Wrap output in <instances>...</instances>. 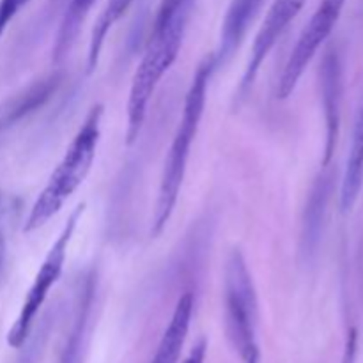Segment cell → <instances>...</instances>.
Segmentation results:
<instances>
[{
  "label": "cell",
  "instance_id": "cell-23",
  "mask_svg": "<svg viewBox=\"0 0 363 363\" xmlns=\"http://www.w3.org/2000/svg\"><path fill=\"white\" fill-rule=\"evenodd\" d=\"M126 2H128V6H131V4H133L135 0H126Z\"/></svg>",
  "mask_w": 363,
  "mask_h": 363
},
{
  "label": "cell",
  "instance_id": "cell-9",
  "mask_svg": "<svg viewBox=\"0 0 363 363\" xmlns=\"http://www.w3.org/2000/svg\"><path fill=\"white\" fill-rule=\"evenodd\" d=\"M262 4H264V0H230L229 9H227L222 23L218 52L215 53L216 67L225 64L234 55V52L240 48L252 21L261 11Z\"/></svg>",
  "mask_w": 363,
  "mask_h": 363
},
{
  "label": "cell",
  "instance_id": "cell-3",
  "mask_svg": "<svg viewBox=\"0 0 363 363\" xmlns=\"http://www.w3.org/2000/svg\"><path fill=\"white\" fill-rule=\"evenodd\" d=\"M101 105H96L87 113L84 124L71 140L69 147L66 149L62 160L50 176L46 186L32 204L30 213L25 220V233H32L45 225L50 218H53L91 172L96 149L99 144V135H101Z\"/></svg>",
  "mask_w": 363,
  "mask_h": 363
},
{
  "label": "cell",
  "instance_id": "cell-14",
  "mask_svg": "<svg viewBox=\"0 0 363 363\" xmlns=\"http://www.w3.org/2000/svg\"><path fill=\"white\" fill-rule=\"evenodd\" d=\"M92 6H94V0H71L69 2L66 14L60 21L55 46H53V60L55 62H60L71 52L78 38V32L82 28V23L85 21Z\"/></svg>",
  "mask_w": 363,
  "mask_h": 363
},
{
  "label": "cell",
  "instance_id": "cell-12",
  "mask_svg": "<svg viewBox=\"0 0 363 363\" xmlns=\"http://www.w3.org/2000/svg\"><path fill=\"white\" fill-rule=\"evenodd\" d=\"M363 186V105L354 123L351 137L350 156H347L346 172L340 188V208L344 213L351 211L357 204Z\"/></svg>",
  "mask_w": 363,
  "mask_h": 363
},
{
  "label": "cell",
  "instance_id": "cell-17",
  "mask_svg": "<svg viewBox=\"0 0 363 363\" xmlns=\"http://www.w3.org/2000/svg\"><path fill=\"white\" fill-rule=\"evenodd\" d=\"M48 333H50V321L48 318L43 319V323L39 325L38 332L34 333V335H28L27 340L23 342L25 351L21 353V357L18 358L16 363H35L38 362L39 354H41L43 347H45V342L46 339H48Z\"/></svg>",
  "mask_w": 363,
  "mask_h": 363
},
{
  "label": "cell",
  "instance_id": "cell-21",
  "mask_svg": "<svg viewBox=\"0 0 363 363\" xmlns=\"http://www.w3.org/2000/svg\"><path fill=\"white\" fill-rule=\"evenodd\" d=\"M4 255H6V234H4V223H2V215H0V269H2Z\"/></svg>",
  "mask_w": 363,
  "mask_h": 363
},
{
  "label": "cell",
  "instance_id": "cell-2",
  "mask_svg": "<svg viewBox=\"0 0 363 363\" xmlns=\"http://www.w3.org/2000/svg\"><path fill=\"white\" fill-rule=\"evenodd\" d=\"M216 69L215 55H208L201 62L199 69L195 71L194 80L184 99L183 116L177 124L176 135L167 152L165 163H163L162 181H160L158 199L155 206V216H152V236L162 234L165 225L172 216L174 208L179 199L181 186H183L184 174H186L188 160H190V149L197 137L199 126H201L202 116H204L206 99H208V87L211 82L213 73Z\"/></svg>",
  "mask_w": 363,
  "mask_h": 363
},
{
  "label": "cell",
  "instance_id": "cell-1",
  "mask_svg": "<svg viewBox=\"0 0 363 363\" xmlns=\"http://www.w3.org/2000/svg\"><path fill=\"white\" fill-rule=\"evenodd\" d=\"M191 7L194 0H183L170 7H158L147 46L131 80L130 98H128V144H133L138 138L149 101L163 74L170 69L179 55Z\"/></svg>",
  "mask_w": 363,
  "mask_h": 363
},
{
  "label": "cell",
  "instance_id": "cell-10",
  "mask_svg": "<svg viewBox=\"0 0 363 363\" xmlns=\"http://www.w3.org/2000/svg\"><path fill=\"white\" fill-rule=\"evenodd\" d=\"M60 84L59 74H50V77L43 78V80L35 82L23 92L16 94L14 98L7 99L2 106H0V137L6 131H9L14 124L20 123L32 112L41 108L53 94H55L57 87Z\"/></svg>",
  "mask_w": 363,
  "mask_h": 363
},
{
  "label": "cell",
  "instance_id": "cell-22",
  "mask_svg": "<svg viewBox=\"0 0 363 363\" xmlns=\"http://www.w3.org/2000/svg\"><path fill=\"white\" fill-rule=\"evenodd\" d=\"M245 363H259V354H255V357H252V358H248L247 362Z\"/></svg>",
  "mask_w": 363,
  "mask_h": 363
},
{
  "label": "cell",
  "instance_id": "cell-16",
  "mask_svg": "<svg viewBox=\"0 0 363 363\" xmlns=\"http://www.w3.org/2000/svg\"><path fill=\"white\" fill-rule=\"evenodd\" d=\"M130 9L126 0H108L105 11L101 13L99 20L96 21L94 28L91 34V43H89V53H87V67L89 71H94L98 66L99 55H101L103 45H105L106 34L110 28L123 18V14Z\"/></svg>",
  "mask_w": 363,
  "mask_h": 363
},
{
  "label": "cell",
  "instance_id": "cell-4",
  "mask_svg": "<svg viewBox=\"0 0 363 363\" xmlns=\"http://www.w3.org/2000/svg\"><path fill=\"white\" fill-rule=\"evenodd\" d=\"M225 330L230 344L245 362L259 354L257 294L247 261L240 250L229 255L225 266Z\"/></svg>",
  "mask_w": 363,
  "mask_h": 363
},
{
  "label": "cell",
  "instance_id": "cell-19",
  "mask_svg": "<svg viewBox=\"0 0 363 363\" xmlns=\"http://www.w3.org/2000/svg\"><path fill=\"white\" fill-rule=\"evenodd\" d=\"M358 357V332L351 328L350 333H347L346 347H344L342 362L340 363H357Z\"/></svg>",
  "mask_w": 363,
  "mask_h": 363
},
{
  "label": "cell",
  "instance_id": "cell-6",
  "mask_svg": "<svg viewBox=\"0 0 363 363\" xmlns=\"http://www.w3.org/2000/svg\"><path fill=\"white\" fill-rule=\"evenodd\" d=\"M346 2L347 0H321L287 59L286 67L279 78V85H277V98L287 99L293 94L311 60L335 28Z\"/></svg>",
  "mask_w": 363,
  "mask_h": 363
},
{
  "label": "cell",
  "instance_id": "cell-5",
  "mask_svg": "<svg viewBox=\"0 0 363 363\" xmlns=\"http://www.w3.org/2000/svg\"><path fill=\"white\" fill-rule=\"evenodd\" d=\"M84 209L85 204H80L73 213H71L67 222L64 223L62 230H60L59 236H57L55 243L52 245L50 252L46 254L45 261H43L41 268H39L30 289H28L27 296H25L20 314H18L16 321H14L9 333H7V344H9L11 347H16V350L21 347L25 340H27V337L30 335L35 315L39 314L43 303H45V300L48 298L50 289L55 286L60 273H62L64 262H66L67 257V247H69L71 238H73L74 230H77L80 216L84 215Z\"/></svg>",
  "mask_w": 363,
  "mask_h": 363
},
{
  "label": "cell",
  "instance_id": "cell-20",
  "mask_svg": "<svg viewBox=\"0 0 363 363\" xmlns=\"http://www.w3.org/2000/svg\"><path fill=\"white\" fill-rule=\"evenodd\" d=\"M206 351H208V342H206V339H201L194 347H191V351L188 353V357L184 358L183 363H204Z\"/></svg>",
  "mask_w": 363,
  "mask_h": 363
},
{
  "label": "cell",
  "instance_id": "cell-18",
  "mask_svg": "<svg viewBox=\"0 0 363 363\" xmlns=\"http://www.w3.org/2000/svg\"><path fill=\"white\" fill-rule=\"evenodd\" d=\"M30 0H0V35L7 28L14 16L23 9Z\"/></svg>",
  "mask_w": 363,
  "mask_h": 363
},
{
  "label": "cell",
  "instance_id": "cell-15",
  "mask_svg": "<svg viewBox=\"0 0 363 363\" xmlns=\"http://www.w3.org/2000/svg\"><path fill=\"white\" fill-rule=\"evenodd\" d=\"M91 303H92V280L89 279L87 282H85L84 289L80 291L73 328H71L69 337H67L66 346H64V351L62 354H60L59 363H80L82 347H84L85 333H87L89 314H91Z\"/></svg>",
  "mask_w": 363,
  "mask_h": 363
},
{
  "label": "cell",
  "instance_id": "cell-7",
  "mask_svg": "<svg viewBox=\"0 0 363 363\" xmlns=\"http://www.w3.org/2000/svg\"><path fill=\"white\" fill-rule=\"evenodd\" d=\"M305 2H307V0H275V2L272 4L264 21H262L261 28H259L257 35H255L250 60H248L247 69H245L243 74V82H241V91H247V89L254 84L255 77H257L259 69H261L266 57H268L269 53H272V50L275 48L280 35L287 30L291 21L300 14Z\"/></svg>",
  "mask_w": 363,
  "mask_h": 363
},
{
  "label": "cell",
  "instance_id": "cell-11",
  "mask_svg": "<svg viewBox=\"0 0 363 363\" xmlns=\"http://www.w3.org/2000/svg\"><path fill=\"white\" fill-rule=\"evenodd\" d=\"M191 315H194V294L184 293L177 300L172 319L163 333L160 346L151 363H177L181 358L188 332H190Z\"/></svg>",
  "mask_w": 363,
  "mask_h": 363
},
{
  "label": "cell",
  "instance_id": "cell-13",
  "mask_svg": "<svg viewBox=\"0 0 363 363\" xmlns=\"http://www.w3.org/2000/svg\"><path fill=\"white\" fill-rule=\"evenodd\" d=\"M332 181L330 174H323L315 181L312 194L308 197L307 209H305L303 222V245L305 254H312L319 243V238L323 233V222H325L326 208H328V199L332 194Z\"/></svg>",
  "mask_w": 363,
  "mask_h": 363
},
{
  "label": "cell",
  "instance_id": "cell-8",
  "mask_svg": "<svg viewBox=\"0 0 363 363\" xmlns=\"http://www.w3.org/2000/svg\"><path fill=\"white\" fill-rule=\"evenodd\" d=\"M321 94L323 108H325L326 123V144L323 165L332 162L333 151H335L337 138H339L340 128V103H342V67H340L339 55L330 52L325 57L321 66Z\"/></svg>",
  "mask_w": 363,
  "mask_h": 363
},
{
  "label": "cell",
  "instance_id": "cell-24",
  "mask_svg": "<svg viewBox=\"0 0 363 363\" xmlns=\"http://www.w3.org/2000/svg\"><path fill=\"white\" fill-rule=\"evenodd\" d=\"M0 204H2V195H0Z\"/></svg>",
  "mask_w": 363,
  "mask_h": 363
}]
</instances>
